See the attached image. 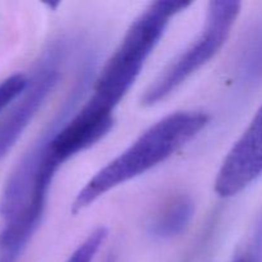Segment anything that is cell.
I'll list each match as a JSON object with an SVG mask.
<instances>
[{"mask_svg": "<svg viewBox=\"0 0 262 262\" xmlns=\"http://www.w3.org/2000/svg\"><path fill=\"white\" fill-rule=\"evenodd\" d=\"M105 262H115V260H114V257H112V256H109V257H107L106 260H105Z\"/></svg>", "mask_w": 262, "mask_h": 262, "instance_id": "9", "label": "cell"}, {"mask_svg": "<svg viewBox=\"0 0 262 262\" xmlns=\"http://www.w3.org/2000/svg\"><path fill=\"white\" fill-rule=\"evenodd\" d=\"M64 51L66 48L63 43L51 46L41 60L35 76L30 79V84L19 97V101L0 122V159L7 155L17 142L41 105L58 84Z\"/></svg>", "mask_w": 262, "mask_h": 262, "instance_id": "4", "label": "cell"}, {"mask_svg": "<svg viewBox=\"0 0 262 262\" xmlns=\"http://www.w3.org/2000/svg\"><path fill=\"white\" fill-rule=\"evenodd\" d=\"M191 4L160 0L148 5L133 20L95 79L90 99L67 122L66 132L71 140L89 148L109 133L114 124L115 109L142 72L170 19Z\"/></svg>", "mask_w": 262, "mask_h": 262, "instance_id": "1", "label": "cell"}, {"mask_svg": "<svg viewBox=\"0 0 262 262\" xmlns=\"http://www.w3.org/2000/svg\"><path fill=\"white\" fill-rule=\"evenodd\" d=\"M107 237L105 228H97L74 250L66 262H92Z\"/></svg>", "mask_w": 262, "mask_h": 262, "instance_id": "7", "label": "cell"}, {"mask_svg": "<svg viewBox=\"0 0 262 262\" xmlns=\"http://www.w3.org/2000/svg\"><path fill=\"white\" fill-rule=\"evenodd\" d=\"M194 215V202L188 194L179 193L166 200L151 217L147 232L155 239H170L182 234Z\"/></svg>", "mask_w": 262, "mask_h": 262, "instance_id": "6", "label": "cell"}, {"mask_svg": "<svg viewBox=\"0 0 262 262\" xmlns=\"http://www.w3.org/2000/svg\"><path fill=\"white\" fill-rule=\"evenodd\" d=\"M239 13L238 2L210 3L201 32L147 87L141 104L143 106L158 104L209 63L229 38Z\"/></svg>", "mask_w": 262, "mask_h": 262, "instance_id": "3", "label": "cell"}, {"mask_svg": "<svg viewBox=\"0 0 262 262\" xmlns=\"http://www.w3.org/2000/svg\"><path fill=\"white\" fill-rule=\"evenodd\" d=\"M209 122V115L197 110H182L164 117L87 182L74 200L73 211L90 206L112 189L168 160Z\"/></svg>", "mask_w": 262, "mask_h": 262, "instance_id": "2", "label": "cell"}, {"mask_svg": "<svg viewBox=\"0 0 262 262\" xmlns=\"http://www.w3.org/2000/svg\"><path fill=\"white\" fill-rule=\"evenodd\" d=\"M30 81L25 74H13L4 81L0 82V112L10 104L13 100H17L27 90Z\"/></svg>", "mask_w": 262, "mask_h": 262, "instance_id": "8", "label": "cell"}, {"mask_svg": "<svg viewBox=\"0 0 262 262\" xmlns=\"http://www.w3.org/2000/svg\"><path fill=\"white\" fill-rule=\"evenodd\" d=\"M262 176V105L225 156L216 179L215 192L223 199L241 193Z\"/></svg>", "mask_w": 262, "mask_h": 262, "instance_id": "5", "label": "cell"}]
</instances>
